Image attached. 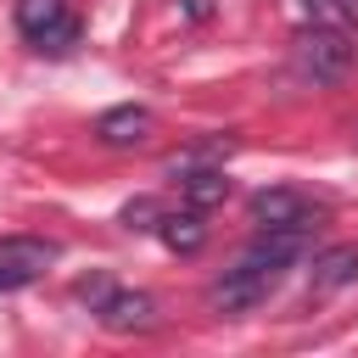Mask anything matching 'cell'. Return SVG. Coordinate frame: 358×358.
<instances>
[{
    "mask_svg": "<svg viewBox=\"0 0 358 358\" xmlns=\"http://www.w3.org/2000/svg\"><path fill=\"white\" fill-rule=\"evenodd\" d=\"M274 280H280V268H268V263H257V257H241L235 268H224V274L207 285V308H213V313H252V308L274 291Z\"/></svg>",
    "mask_w": 358,
    "mask_h": 358,
    "instance_id": "obj_1",
    "label": "cell"
},
{
    "mask_svg": "<svg viewBox=\"0 0 358 358\" xmlns=\"http://www.w3.org/2000/svg\"><path fill=\"white\" fill-rule=\"evenodd\" d=\"M347 67H352V45H347L341 28H319V22H313V28L296 34V73H302V78H313V84H341Z\"/></svg>",
    "mask_w": 358,
    "mask_h": 358,
    "instance_id": "obj_2",
    "label": "cell"
},
{
    "mask_svg": "<svg viewBox=\"0 0 358 358\" xmlns=\"http://www.w3.org/2000/svg\"><path fill=\"white\" fill-rule=\"evenodd\" d=\"M56 257H62V246L45 235H0V291L34 285Z\"/></svg>",
    "mask_w": 358,
    "mask_h": 358,
    "instance_id": "obj_3",
    "label": "cell"
},
{
    "mask_svg": "<svg viewBox=\"0 0 358 358\" xmlns=\"http://www.w3.org/2000/svg\"><path fill=\"white\" fill-rule=\"evenodd\" d=\"M17 28H22V39L45 45V50H67L78 39L67 0H17Z\"/></svg>",
    "mask_w": 358,
    "mask_h": 358,
    "instance_id": "obj_4",
    "label": "cell"
},
{
    "mask_svg": "<svg viewBox=\"0 0 358 358\" xmlns=\"http://www.w3.org/2000/svg\"><path fill=\"white\" fill-rule=\"evenodd\" d=\"M313 218H319V207L302 190H291V185H274V190L252 196V224L257 229H308Z\"/></svg>",
    "mask_w": 358,
    "mask_h": 358,
    "instance_id": "obj_5",
    "label": "cell"
},
{
    "mask_svg": "<svg viewBox=\"0 0 358 358\" xmlns=\"http://www.w3.org/2000/svg\"><path fill=\"white\" fill-rule=\"evenodd\" d=\"M151 129H157L151 106H134V101H129V106H112V112L95 117V140H101V145H117V151H123V145H145Z\"/></svg>",
    "mask_w": 358,
    "mask_h": 358,
    "instance_id": "obj_6",
    "label": "cell"
},
{
    "mask_svg": "<svg viewBox=\"0 0 358 358\" xmlns=\"http://www.w3.org/2000/svg\"><path fill=\"white\" fill-rule=\"evenodd\" d=\"M352 280H358V246H330V252H319V257H313L308 296H313V302H324V296L347 291Z\"/></svg>",
    "mask_w": 358,
    "mask_h": 358,
    "instance_id": "obj_7",
    "label": "cell"
},
{
    "mask_svg": "<svg viewBox=\"0 0 358 358\" xmlns=\"http://www.w3.org/2000/svg\"><path fill=\"white\" fill-rule=\"evenodd\" d=\"M95 313H101V324L117 330V336H129V330H151V324H157V302H151L145 291H112Z\"/></svg>",
    "mask_w": 358,
    "mask_h": 358,
    "instance_id": "obj_8",
    "label": "cell"
},
{
    "mask_svg": "<svg viewBox=\"0 0 358 358\" xmlns=\"http://www.w3.org/2000/svg\"><path fill=\"white\" fill-rule=\"evenodd\" d=\"M157 235H162V246H168V252L190 257V252H201V241H207V218H201V207H190V201H185L179 213H162Z\"/></svg>",
    "mask_w": 358,
    "mask_h": 358,
    "instance_id": "obj_9",
    "label": "cell"
},
{
    "mask_svg": "<svg viewBox=\"0 0 358 358\" xmlns=\"http://www.w3.org/2000/svg\"><path fill=\"white\" fill-rule=\"evenodd\" d=\"M308 246V229H257V241L246 246V257L268 263V268H291Z\"/></svg>",
    "mask_w": 358,
    "mask_h": 358,
    "instance_id": "obj_10",
    "label": "cell"
},
{
    "mask_svg": "<svg viewBox=\"0 0 358 358\" xmlns=\"http://www.w3.org/2000/svg\"><path fill=\"white\" fill-rule=\"evenodd\" d=\"M179 190H185V201L190 207H218L224 196H229V179H224V168H190L185 179H179Z\"/></svg>",
    "mask_w": 358,
    "mask_h": 358,
    "instance_id": "obj_11",
    "label": "cell"
},
{
    "mask_svg": "<svg viewBox=\"0 0 358 358\" xmlns=\"http://www.w3.org/2000/svg\"><path fill=\"white\" fill-rule=\"evenodd\" d=\"M302 11H308V22H319V28H358V0H296Z\"/></svg>",
    "mask_w": 358,
    "mask_h": 358,
    "instance_id": "obj_12",
    "label": "cell"
},
{
    "mask_svg": "<svg viewBox=\"0 0 358 358\" xmlns=\"http://www.w3.org/2000/svg\"><path fill=\"white\" fill-rule=\"evenodd\" d=\"M157 224H162V201L134 196V201L123 207V229H157Z\"/></svg>",
    "mask_w": 358,
    "mask_h": 358,
    "instance_id": "obj_13",
    "label": "cell"
},
{
    "mask_svg": "<svg viewBox=\"0 0 358 358\" xmlns=\"http://www.w3.org/2000/svg\"><path fill=\"white\" fill-rule=\"evenodd\" d=\"M78 296H84V302H90V308H101V302H106V296H112V285H106V280H101V274H90V280H78Z\"/></svg>",
    "mask_w": 358,
    "mask_h": 358,
    "instance_id": "obj_14",
    "label": "cell"
},
{
    "mask_svg": "<svg viewBox=\"0 0 358 358\" xmlns=\"http://www.w3.org/2000/svg\"><path fill=\"white\" fill-rule=\"evenodd\" d=\"M190 17H207V0H190Z\"/></svg>",
    "mask_w": 358,
    "mask_h": 358,
    "instance_id": "obj_15",
    "label": "cell"
}]
</instances>
